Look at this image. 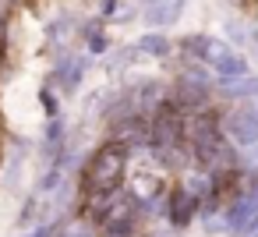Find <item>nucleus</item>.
Masks as SVG:
<instances>
[{"label":"nucleus","mask_w":258,"mask_h":237,"mask_svg":"<svg viewBox=\"0 0 258 237\" xmlns=\"http://www.w3.org/2000/svg\"><path fill=\"white\" fill-rule=\"evenodd\" d=\"M120 173H124V152H120L117 145H103V149L92 156L89 170H85V184L96 188V191H110V188L120 181Z\"/></svg>","instance_id":"1"},{"label":"nucleus","mask_w":258,"mask_h":237,"mask_svg":"<svg viewBox=\"0 0 258 237\" xmlns=\"http://www.w3.org/2000/svg\"><path fill=\"white\" fill-rule=\"evenodd\" d=\"M29 237H50V230H36V233H29Z\"/></svg>","instance_id":"2"}]
</instances>
